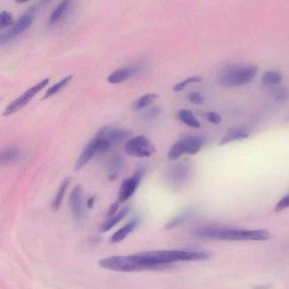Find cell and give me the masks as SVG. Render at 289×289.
Segmentation results:
<instances>
[{
    "mask_svg": "<svg viewBox=\"0 0 289 289\" xmlns=\"http://www.w3.org/2000/svg\"><path fill=\"white\" fill-rule=\"evenodd\" d=\"M146 270H153L178 262L199 261L206 259L208 253L200 251L160 250L136 254Z\"/></svg>",
    "mask_w": 289,
    "mask_h": 289,
    "instance_id": "cell-1",
    "label": "cell"
},
{
    "mask_svg": "<svg viewBox=\"0 0 289 289\" xmlns=\"http://www.w3.org/2000/svg\"><path fill=\"white\" fill-rule=\"evenodd\" d=\"M192 234L199 238L221 241H266L271 234L265 229L243 230V229L204 228L196 229Z\"/></svg>",
    "mask_w": 289,
    "mask_h": 289,
    "instance_id": "cell-2",
    "label": "cell"
},
{
    "mask_svg": "<svg viewBox=\"0 0 289 289\" xmlns=\"http://www.w3.org/2000/svg\"><path fill=\"white\" fill-rule=\"evenodd\" d=\"M258 67L255 65H235L227 67L219 75L220 84L227 88L248 84L254 78Z\"/></svg>",
    "mask_w": 289,
    "mask_h": 289,
    "instance_id": "cell-3",
    "label": "cell"
},
{
    "mask_svg": "<svg viewBox=\"0 0 289 289\" xmlns=\"http://www.w3.org/2000/svg\"><path fill=\"white\" fill-rule=\"evenodd\" d=\"M99 265L107 270L124 272L146 270L136 254L130 256H113L99 261Z\"/></svg>",
    "mask_w": 289,
    "mask_h": 289,
    "instance_id": "cell-4",
    "label": "cell"
},
{
    "mask_svg": "<svg viewBox=\"0 0 289 289\" xmlns=\"http://www.w3.org/2000/svg\"><path fill=\"white\" fill-rule=\"evenodd\" d=\"M205 139L200 136H188L181 138L170 149L168 160L176 161L185 154L195 155L200 151L205 144Z\"/></svg>",
    "mask_w": 289,
    "mask_h": 289,
    "instance_id": "cell-5",
    "label": "cell"
},
{
    "mask_svg": "<svg viewBox=\"0 0 289 289\" xmlns=\"http://www.w3.org/2000/svg\"><path fill=\"white\" fill-rule=\"evenodd\" d=\"M124 150L128 155L137 158L150 157L156 152L152 141L144 135L130 138L125 145Z\"/></svg>",
    "mask_w": 289,
    "mask_h": 289,
    "instance_id": "cell-6",
    "label": "cell"
},
{
    "mask_svg": "<svg viewBox=\"0 0 289 289\" xmlns=\"http://www.w3.org/2000/svg\"><path fill=\"white\" fill-rule=\"evenodd\" d=\"M37 10V6L35 5L31 6L25 13L22 14L18 18L9 31L1 35L0 42L2 43L9 41L29 29L33 22L34 15Z\"/></svg>",
    "mask_w": 289,
    "mask_h": 289,
    "instance_id": "cell-7",
    "label": "cell"
},
{
    "mask_svg": "<svg viewBox=\"0 0 289 289\" xmlns=\"http://www.w3.org/2000/svg\"><path fill=\"white\" fill-rule=\"evenodd\" d=\"M49 82V79H45L38 83V84L26 90L21 96L16 98L6 107L5 110L3 111L2 116L3 117L10 116V115L22 109L31 100V99H33L36 95L44 88Z\"/></svg>",
    "mask_w": 289,
    "mask_h": 289,
    "instance_id": "cell-8",
    "label": "cell"
},
{
    "mask_svg": "<svg viewBox=\"0 0 289 289\" xmlns=\"http://www.w3.org/2000/svg\"><path fill=\"white\" fill-rule=\"evenodd\" d=\"M145 174V169L140 167L138 168L135 173L131 178L123 181L120 191H119V203H124L133 195Z\"/></svg>",
    "mask_w": 289,
    "mask_h": 289,
    "instance_id": "cell-9",
    "label": "cell"
},
{
    "mask_svg": "<svg viewBox=\"0 0 289 289\" xmlns=\"http://www.w3.org/2000/svg\"><path fill=\"white\" fill-rule=\"evenodd\" d=\"M96 134L106 138L112 144L121 143L132 135V133L127 130L113 128L109 126H104Z\"/></svg>",
    "mask_w": 289,
    "mask_h": 289,
    "instance_id": "cell-10",
    "label": "cell"
},
{
    "mask_svg": "<svg viewBox=\"0 0 289 289\" xmlns=\"http://www.w3.org/2000/svg\"><path fill=\"white\" fill-rule=\"evenodd\" d=\"M97 154L96 138L93 137L83 150L75 165V171H80L84 167L94 155Z\"/></svg>",
    "mask_w": 289,
    "mask_h": 289,
    "instance_id": "cell-11",
    "label": "cell"
},
{
    "mask_svg": "<svg viewBox=\"0 0 289 289\" xmlns=\"http://www.w3.org/2000/svg\"><path fill=\"white\" fill-rule=\"evenodd\" d=\"M71 210L75 218L80 219L83 213L82 188L79 185L71 191L69 198Z\"/></svg>",
    "mask_w": 289,
    "mask_h": 289,
    "instance_id": "cell-12",
    "label": "cell"
},
{
    "mask_svg": "<svg viewBox=\"0 0 289 289\" xmlns=\"http://www.w3.org/2000/svg\"><path fill=\"white\" fill-rule=\"evenodd\" d=\"M140 67H124L114 71L108 78L110 84H117L124 82L126 79L134 76L139 73Z\"/></svg>",
    "mask_w": 289,
    "mask_h": 289,
    "instance_id": "cell-13",
    "label": "cell"
},
{
    "mask_svg": "<svg viewBox=\"0 0 289 289\" xmlns=\"http://www.w3.org/2000/svg\"><path fill=\"white\" fill-rule=\"evenodd\" d=\"M139 223V219H134L130 221L111 237V242L114 244L121 242L135 229Z\"/></svg>",
    "mask_w": 289,
    "mask_h": 289,
    "instance_id": "cell-14",
    "label": "cell"
},
{
    "mask_svg": "<svg viewBox=\"0 0 289 289\" xmlns=\"http://www.w3.org/2000/svg\"><path fill=\"white\" fill-rule=\"evenodd\" d=\"M130 206H126L125 207L121 209L117 214L110 217L105 222L101 225L100 231L102 232H108L113 228L128 215L130 211Z\"/></svg>",
    "mask_w": 289,
    "mask_h": 289,
    "instance_id": "cell-15",
    "label": "cell"
},
{
    "mask_svg": "<svg viewBox=\"0 0 289 289\" xmlns=\"http://www.w3.org/2000/svg\"><path fill=\"white\" fill-rule=\"evenodd\" d=\"M177 117L179 120L183 122L184 124L193 128H200L201 127L200 122L198 121L195 115L191 110L188 109H182L177 113Z\"/></svg>",
    "mask_w": 289,
    "mask_h": 289,
    "instance_id": "cell-16",
    "label": "cell"
},
{
    "mask_svg": "<svg viewBox=\"0 0 289 289\" xmlns=\"http://www.w3.org/2000/svg\"><path fill=\"white\" fill-rule=\"evenodd\" d=\"M249 136L247 130L243 129H236L231 130L225 135L219 142L220 145L223 146L237 140H243Z\"/></svg>",
    "mask_w": 289,
    "mask_h": 289,
    "instance_id": "cell-17",
    "label": "cell"
},
{
    "mask_svg": "<svg viewBox=\"0 0 289 289\" xmlns=\"http://www.w3.org/2000/svg\"><path fill=\"white\" fill-rule=\"evenodd\" d=\"M283 75L278 71L270 70L263 75L262 84L264 87H271L280 84L282 81Z\"/></svg>",
    "mask_w": 289,
    "mask_h": 289,
    "instance_id": "cell-18",
    "label": "cell"
},
{
    "mask_svg": "<svg viewBox=\"0 0 289 289\" xmlns=\"http://www.w3.org/2000/svg\"><path fill=\"white\" fill-rule=\"evenodd\" d=\"M71 179L70 178H67L62 182V183L58 189L56 196H55L52 204H51V208L54 211H57L61 206L63 200L66 195V191L70 184Z\"/></svg>",
    "mask_w": 289,
    "mask_h": 289,
    "instance_id": "cell-19",
    "label": "cell"
},
{
    "mask_svg": "<svg viewBox=\"0 0 289 289\" xmlns=\"http://www.w3.org/2000/svg\"><path fill=\"white\" fill-rule=\"evenodd\" d=\"M21 152L18 148L10 147L3 150L1 153L0 160L1 164H10L17 161Z\"/></svg>",
    "mask_w": 289,
    "mask_h": 289,
    "instance_id": "cell-20",
    "label": "cell"
},
{
    "mask_svg": "<svg viewBox=\"0 0 289 289\" xmlns=\"http://www.w3.org/2000/svg\"><path fill=\"white\" fill-rule=\"evenodd\" d=\"M123 165H124V160L121 156H116L113 157L110 166L108 176L109 180L114 181L117 179L118 173L121 171Z\"/></svg>",
    "mask_w": 289,
    "mask_h": 289,
    "instance_id": "cell-21",
    "label": "cell"
},
{
    "mask_svg": "<svg viewBox=\"0 0 289 289\" xmlns=\"http://www.w3.org/2000/svg\"><path fill=\"white\" fill-rule=\"evenodd\" d=\"M193 214V211H188L173 217V219L169 221L165 225V229H167V230H171V229L179 226V225L185 223L186 221L189 220L190 217H191Z\"/></svg>",
    "mask_w": 289,
    "mask_h": 289,
    "instance_id": "cell-22",
    "label": "cell"
},
{
    "mask_svg": "<svg viewBox=\"0 0 289 289\" xmlns=\"http://www.w3.org/2000/svg\"><path fill=\"white\" fill-rule=\"evenodd\" d=\"M159 97V94L156 93H149L143 95L134 103L133 108L136 110H141L145 108L146 107L152 104Z\"/></svg>",
    "mask_w": 289,
    "mask_h": 289,
    "instance_id": "cell-23",
    "label": "cell"
},
{
    "mask_svg": "<svg viewBox=\"0 0 289 289\" xmlns=\"http://www.w3.org/2000/svg\"><path fill=\"white\" fill-rule=\"evenodd\" d=\"M69 5V1H63L59 3L51 13L48 20L49 24L53 25V24L57 22L65 13Z\"/></svg>",
    "mask_w": 289,
    "mask_h": 289,
    "instance_id": "cell-24",
    "label": "cell"
},
{
    "mask_svg": "<svg viewBox=\"0 0 289 289\" xmlns=\"http://www.w3.org/2000/svg\"><path fill=\"white\" fill-rule=\"evenodd\" d=\"M73 77L72 75H69V76L66 77L60 82L57 83V84L51 86L50 88L47 90L44 95H43L42 100H46V99L53 96L54 94L57 93L68 84Z\"/></svg>",
    "mask_w": 289,
    "mask_h": 289,
    "instance_id": "cell-25",
    "label": "cell"
},
{
    "mask_svg": "<svg viewBox=\"0 0 289 289\" xmlns=\"http://www.w3.org/2000/svg\"><path fill=\"white\" fill-rule=\"evenodd\" d=\"M14 21L11 14L6 11H2L0 13V29L13 26Z\"/></svg>",
    "mask_w": 289,
    "mask_h": 289,
    "instance_id": "cell-26",
    "label": "cell"
},
{
    "mask_svg": "<svg viewBox=\"0 0 289 289\" xmlns=\"http://www.w3.org/2000/svg\"><path fill=\"white\" fill-rule=\"evenodd\" d=\"M202 81H203V79L200 77L195 76L190 77L186 79L185 80L178 83L177 84L174 86L173 89V91L176 92H181V90H183L185 88V87L187 86V85L191 84V83L201 82Z\"/></svg>",
    "mask_w": 289,
    "mask_h": 289,
    "instance_id": "cell-27",
    "label": "cell"
},
{
    "mask_svg": "<svg viewBox=\"0 0 289 289\" xmlns=\"http://www.w3.org/2000/svg\"><path fill=\"white\" fill-rule=\"evenodd\" d=\"M187 98L189 101L197 105L203 104L205 101L204 97L199 92H192L189 93L188 94Z\"/></svg>",
    "mask_w": 289,
    "mask_h": 289,
    "instance_id": "cell-28",
    "label": "cell"
},
{
    "mask_svg": "<svg viewBox=\"0 0 289 289\" xmlns=\"http://www.w3.org/2000/svg\"><path fill=\"white\" fill-rule=\"evenodd\" d=\"M205 116L209 122L214 124H219L222 120L220 115L213 112H206Z\"/></svg>",
    "mask_w": 289,
    "mask_h": 289,
    "instance_id": "cell-29",
    "label": "cell"
},
{
    "mask_svg": "<svg viewBox=\"0 0 289 289\" xmlns=\"http://www.w3.org/2000/svg\"><path fill=\"white\" fill-rule=\"evenodd\" d=\"M289 207V194L283 198L276 205L275 211L277 212L282 211L284 209Z\"/></svg>",
    "mask_w": 289,
    "mask_h": 289,
    "instance_id": "cell-30",
    "label": "cell"
},
{
    "mask_svg": "<svg viewBox=\"0 0 289 289\" xmlns=\"http://www.w3.org/2000/svg\"><path fill=\"white\" fill-rule=\"evenodd\" d=\"M276 96V100L278 102H282L286 100L289 96V93L286 89H280L278 90Z\"/></svg>",
    "mask_w": 289,
    "mask_h": 289,
    "instance_id": "cell-31",
    "label": "cell"
},
{
    "mask_svg": "<svg viewBox=\"0 0 289 289\" xmlns=\"http://www.w3.org/2000/svg\"><path fill=\"white\" fill-rule=\"evenodd\" d=\"M119 207H120V203L119 202L113 203L110 206L108 212H107V216L111 217L117 214Z\"/></svg>",
    "mask_w": 289,
    "mask_h": 289,
    "instance_id": "cell-32",
    "label": "cell"
},
{
    "mask_svg": "<svg viewBox=\"0 0 289 289\" xmlns=\"http://www.w3.org/2000/svg\"><path fill=\"white\" fill-rule=\"evenodd\" d=\"M161 109L158 106L152 107L146 112V115L150 118H154L159 116L161 113Z\"/></svg>",
    "mask_w": 289,
    "mask_h": 289,
    "instance_id": "cell-33",
    "label": "cell"
},
{
    "mask_svg": "<svg viewBox=\"0 0 289 289\" xmlns=\"http://www.w3.org/2000/svg\"><path fill=\"white\" fill-rule=\"evenodd\" d=\"M95 200H96V197L94 196L90 197L86 202L87 208L92 209L94 207Z\"/></svg>",
    "mask_w": 289,
    "mask_h": 289,
    "instance_id": "cell-34",
    "label": "cell"
},
{
    "mask_svg": "<svg viewBox=\"0 0 289 289\" xmlns=\"http://www.w3.org/2000/svg\"><path fill=\"white\" fill-rule=\"evenodd\" d=\"M271 288V286H265L256 287L254 288V289H270Z\"/></svg>",
    "mask_w": 289,
    "mask_h": 289,
    "instance_id": "cell-35",
    "label": "cell"
},
{
    "mask_svg": "<svg viewBox=\"0 0 289 289\" xmlns=\"http://www.w3.org/2000/svg\"><path fill=\"white\" fill-rule=\"evenodd\" d=\"M18 3H25L27 2V1H23V0H21V1H20V0H18V1H16Z\"/></svg>",
    "mask_w": 289,
    "mask_h": 289,
    "instance_id": "cell-36",
    "label": "cell"
}]
</instances>
